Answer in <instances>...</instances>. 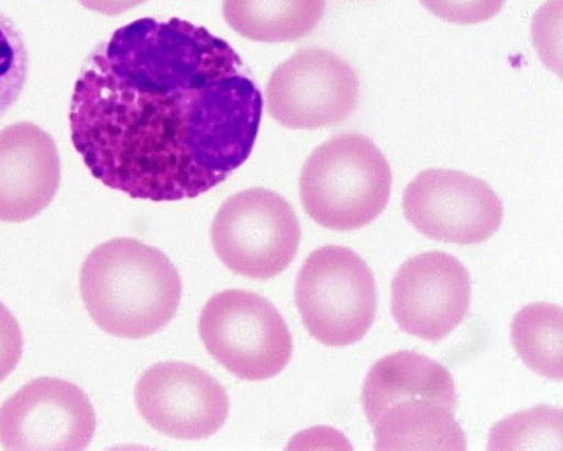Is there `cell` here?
I'll return each instance as SVG.
<instances>
[{
	"mask_svg": "<svg viewBox=\"0 0 563 451\" xmlns=\"http://www.w3.org/2000/svg\"><path fill=\"white\" fill-rule=\"evenodd\" d=\"M362 405L376 450H466L455 420L457 394L449 370L427 355L400 351L368 371Z\"/></svg>",
	"mask_w": 563,
	"mask_h": 451,
	"instance_id": "7a4b0ae2",
	"label": "cell"
},
{
	"mask_svg": "<svg viewBox=\"0 0 563 451\" xmlns=\"http://www.w3.org/2000/svg\"><path fill=\"white\" fill-rule=\"evenodd\" d=\"M24 349L20 323L11 311L0 304V383L12 374L20 363Z\"/></svg>",
	"mask_w": 563,
	"mask_h": 451,
	"instance_id": "d6986e66",
	"label": "cell"
},
{
	"mask_svg": "<svg viewBox=\"0 0 563 451\" xmlns=\"http://www.w3.org/2000/svg\"><path fill=\"white\" fill-rule=\"evenodd\" d=\"M489 450L544 449L562 451V411L551 406L528 409L490 431Z\"/></svg>",
	"mask_w": 563,
	"mask_h": 451,
	"instance_id": "2e32d148",
	"label": "cell"
},
{
	"mask_svg": "<svg viewBox=\"0 0 563 451\" xmlns=\"http://www.w3.org/2000/svg\"><path fill=\"white\" fill-rule=\"evenodd\" d=\"M563 314L552 304L523 307L510 324V340L526 366L542 377L562 381Z\"/></svg>",
	"mask_w": 563,
	"mask_h": 451,
	"instance_id": "9a60e30c",
	"label": "cell"
},
{
	"mask_svg": "<svg viewBox=\"0 0 563 451\" xmlns=\"http://www.w3.org/2000/svg\"><path fill=\"white\" fill-rule=\"evenodd\" d=\"M393 173L372 139L334 135L317 147L299 177L308 216L332 231H354L379 217L389 204Z\"/></svg>",
	"mask_w": 563,
	"mask_h": 451,
	"instance_id": "277c9868",
	"label": "cell"
},
{
	"mask_svg": "<svg viewBox=\"0 0 563 451\" xmlns=\"http://www.w3.org/2000/svg\"><path fill=\"white\" fill-rule=\"evenodd\" d=\"M263 98L236 51L179 19L118 29L86 59L69 108L92 176L133 199L198 198L251 157Z\"/></svg>",
	"mask_w": 563,
	"mask_h": 451,
	"instance_id": "6da1fadb",
	"label": "cell"
},
{
	"mask_svg": "<svg viewBox=\"0 0 563 451\" xmlns=\"http://www.w3.org/2000/svg\"><path fill=\"white\" fill-rule=\"evenodd\" d=\"M135 403L144 420L164 436L202 440L214 436L229 414V398L218 381L184 362H161L140 377Z\"/></svg>",
	"mask_w": 563,
	"mask_h": 451,
	"instance_id": "7c38bea8",
	"label": "cell"
},
{
	"mask_svg": "<svg viewBox=\"0 0 563 451\" xmlns=\"http://www.w3.org/2000/svg\"><path fill=\"white\" fill-rule=\"evenodd\" d=\"M210 233L222 264L255 280L286 271L302 235L292 206L266 188L246 189L227 199Z\"/></svg>",
	"mask_w": 563,
	"mask_h": 451,
	"instance_id": "52a82bcc",
	"label": "cell"
},
{
	"mask_svg": "<svg viewBox=\"0 0 563 451\" xmlns=\"http://www.w3.org/2000/svg\"><path fill=\"white\" fill-rule=\"evenodd\" d=\"M60 177L59 152L51 134L26 121L0 131V221L37 217L56 197Z\"/></svg>",
	"mask_w": 563,
	"mask_h": 451,
	"instance_id": "4fadbf2b",
	"label": "cell"
},
{
	"mask_svg": "<svg viewBox=\"0 0 563 451\" xmlns=\"http://www.w3.org/2000/svg\"><path fill=\"white\" fill-rule=\"evenodd\" d=\"M96 429L90 398L63 378H35L0 407V444L10 451H80Z\"/></svg>",
	"mask_w": 563,
	"mask_h": 451,
	"instance_id": "30bf717a",
	"label": "cell"
},
{
	"mask_svg": "<svg viewBox=\"0 0 563 451\" xmlns=\"http://www.w3.org/2000/svg\"><path fill=\"white\" fill-rule=\"evenodd\" d=\"M438 19L460 25L479 24L496 16L506 0H420Z\"/></svg>",
	"mask_w": 563,
	"mask_h": 451,
	"instance_id": "ac0fdd59",
	"label": "cell"
},
{
	"mask_svg": "<svg viewBox=\"0 0 563 451\" xmlns=\"http://www.w3.org/2000/svg\"><path fill=\"white\" fill-rule=\"evenodd\" d=\"M199 332L208 353L241 380L272 378L292 356V337L284 317L252 292L214 295L201 311Z\"/></svg>",
	"mask_w": 563,
	"mask_h": 451,
	"instance_id": "8992f818",
	"label": "cell"
},
{
	"mask_svg": "<svg viewBox=\"0 0 563 451\" xmlns=\"http://www.w3.org/2000/svg\"><path fill=\"white\" fill-rule=\"evenodd\" d=\"M29 76V51L20 29L0 11V119L20 99Z\"/></svg>",
	"mask_w": 563,
	"mask_h": 451,
	"instance_id": "e0dca14e",
	"label": "cell"
},
{
	"mask_svg": "<svg viewBox=\"0 0 563 451\" xmlns=\"http://www.w3.org/2000/svg\"><path fill=\"white\" fill-rule=\"evenodd\" d=\"M79 2L88 10L104 15H118L144 4L148 0H79Z\"/></svg>",
	"mask_w": 563,
	"mask_h": 451,
	"instance_id": "ffe728a7",
	"label": "cell"
},
{
	"mask_svg": "<svg viewBox=\"0 0 563 451\" xmlns=\"http://www.w3.org/2000/svg\"><path fill=\"white\" fill-rule=\"evenodd\" d=\"M80 292L88 315L106 333L135 340L162 331L172 321L183 283L164 252L120 238L87 256Z\"/></svg>",
	"mask_w": 563,
	"mask_h": 451,
	"instance_id": "3957f363",
	"label": "cell"
},
{
	"mask_svg": "<svg viewBox=\"0 0 563 451\" xmlns=\"http://www.w3.org/2000/svg\"><path fill=\"white\" fill-rule=\"evenodd\" d=\"M325 8L327 0H224L223 16L244 38L286 43L308 36Z\"/></svg>",
	"mask_w": 563,
	"mask_h": 451,
	"instance_id": "5bb4252c",
	"label": "cell"
},
{
	"mask_svg": "<svg viewBox=\"0 0 563 451\" xmlns=\"http://www.w3.org/2000/svg\"><path fill=\"white\" fill-rule=\"evenodd\" d=\"M402 210L422 235L462 246L482 244L504 219L503 202L488 184L453 169L419 173L405 189Z\"/></svg>",
	"mask_w": 563,
	"mask_h": 451,
	"instance_id": "9c48e42d",
	"label": "cell"
},
{
	"mask_svg": "<svg viewBox=\"0 0 563 451\" xmlns=\"http://www.w3.org/2000/svg\"><path fill=\"white\" fill-rule=\"evenodd\" d=\"M391 289L397 324L418 339L442 341L468 316L470 273L451 254L427 252L410 257L396 273Z\"/></svg>",
	"mask_w": 563,
	"mask_h": 451,
	"instance_id": "8fae6325",
	"label": "cell"
},
{
	"mask_svg": "<svg viewBox=\"0 0 563 451\" xmlns=\"http://www.w3.org/2000/svg\"><path fill=\"white\" fill-rule=\"evenodd\" d=\"M296 305L309 334L329 346L361 341L377 316L375 276L364 260L342 246L313 251L299 271Z\"/></svg>",
	"mask_w": 563,
	"mask_h": 451,
	"instance_id": "5b68a950",
	"label": "cell"
},
{
	"mask_svg": "<svg viewBox=\"0 0 563 451\" xmlns=\"http://www.w3.org/2000/svg\"><path fill=\"white\" fill-rule=\"evenodd\" d=\"M360 94V78L345 61L324 48H305L273 73L267 109L282 127L317 130L342 123Z\"/></svg>",
	"mask_w": 563,
	"mask_h": 451,
	"instance_id": "ba28073f",
	"label": "cell"
}]
</instances>
